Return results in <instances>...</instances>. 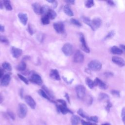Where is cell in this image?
Masks as SVG:
<instances>
[{
  "instance_id": "48",
  "label": "cell",
  "mask_w": 125,
  "mask_h": 125,
  "mask_svg": "<svg viewBox=\"0 0 125 125\" xmlns=\"http://www.w3.org/2000/svg\"><path fill=\"white\" fill-rule=\"evenodd\" d=\"M65 2H66L67 4H74L75 3V1L72 0H65Z\"/></svg>"
},
{
  "instance_id": "58",
  "label": "cell",
  "mask_w": 125,
  "mask_h": 125,
  "mask_svg": "<svg viewBox=\"0 0 125 125\" xmlns=\"http://www.w3.org/2000/svg\"><path fill=\"white\" fill-rule=\"evenodd\" d=\"M102 125H110V124L108 123H104V124H103Z\"/></svg>"
},
{
  "instance_id": "2",
  "label": "cell",
  "mask_w": 125,
  "mask_h": 125,
  "mask_svg": "<svg viewBox=\"0 0 125 125\" xmlns=\"http://www.w3.org/2000/svg\"><path fill=\"white\" fill-rule=\"evenodd\" d=\"M102 67V63L98 60H92L90 61L88 64V68L94 71H100Z\"/></svg>"
},
{
  "instance_id": "52",
  "label": "cell",
  "mask_w": 125,
  "mask_h": 125,
  "mask_svg": "<svg viewBox=\"0 0 125 125\" xmlns=\"http://www.w3.org/2000/svg\"><path fill=\"white\" fill-rule=\"evenodd\" d=\"M3 6H4L3 1L0 0V9H3Z\"/></svg>"
},
{
  "instance_id": "35",
  "label": "cell",
  "mask_w": 125,
  "mask_h": 125,
  "mask_svg": "<svg viewBox=\"0 0 125 125\" xmlns=\"http://www.w3.org/2000/svg\"><path fill=\"white\" fill-rule=\"evenodd\" d=\"M89 121L93 122L95 123H97L98 122V117L96 116H89L88 118L87 119Z\"/></svg>"
},
{
  "instance_id": "34",
  "label": "cell",
  "mask_w": 125,
  "mask_h": 125,
  "mask_svg": "<svg viewBox=\"0 0 125 125\" xmlns=\"http://www.w3.org/2000/svg\"><path fill=\"white\" fill-rule=\"evenodd\" d=\"M28 29L29 33L31 35H33V34H34V33L35 32V31H36L35 28L31 24H29L28 27Z\"/></svg>"
},
{
  "instance_id": "7",
  "label": "cell",
  "mask_w": 125,
  "mask_h": 125,
  "mask_svg": "<svg viewBox=\"0 0 125 125\" xmlns=\"http://www.w3.org/2000/svg\"><path fill=\"white\" fill-rule=\"evenodd\" d=\"M102 20L99 18H95L91 21V27L93 30H95L101 26Z\"/></svg>"
},
{
  "instance_id": "51",
  "label": "cell",
  "mask_w": 125,
  "mask_h": 125,
  "mask_svg": "<svg viewBox=\"0 0 125 125\" xmlns=\"http://www.w3.org/2000/svg\"><path fill=\"white\" fill-rule=\"evenodd\" d=\"M3 74H4V72L3 70L0 69V79L2 78L3 76Z\"/></svg>"
},
{
  "instance_id": "59",
  "label": "cell",
  "mask_w": 125,
  "mask_h": 125,
  "mask_svg": "<svg viewBox=\"0 0 125 125\" xmlns=\"http://www.w3.org/2000/svg\"><path fill=\"white\" fill-rule=\"evenodd\" d=\"M92 125H98L97 124H96V123H92Z\"/></svg>"
},
{
  "instance_id": "11",
  "label": "cell",
  "mask_w": 125,
  "mask_h": 125,
  "mask_svg": "<svg viewBox=\"0 0 125 125\" xmlns=\"http://www.w3.org/2000/svg\"><path fill=\"white\" fill-rule=\"evenodd\" d=\"M112 62L120 66H124L125 65V61L124 60L119 57L113 56L112 57Z\"/></svg>"
},
{
  "instance_id": "22",
  "label": "cell",
  "mask_w": 125,
  "mask_h": 125,
  "mask_svg": "<svg viewBox=\"0 0 125 125\" xmlns=\"http://www.w3.org/2000/svg\"><path fill=\"white\" fill-rule=\"evenodd\" d=\"M47 15L49 17L50 19L53 20L55 19L56 17H57V13L53 9H50L47 14Z\"/></svg>"
},
{
  "instance_id": "1",
  "label": "cell",
  "mask_w": 125,
  "mask_h": 125,
  "mask_svg": "<svg viewBox=\"0 0 125 125\" xmlns=\"http://www.w3.org/2000/svg\"><path fill=\"white\" fill-rule=\"evenodd\" d=\"M27 113V107L26 105L23 103L19 104L17 110V114L19 118L21 119L24 118L26 116Z\"/></svg>"
},
{
  "instance_id": "23",
  "label": "cell",
  "mask_w": 125,
  "mask_h": 125,
  "mask_svg": "<svg viewBox=\"0 0 125 125\" xmlns=\"http://www.w3.org/2000/svg\"><path fill=\"white\" fill-rule=\"evenodd\" d=\"M26 67V64L24 62H21L17 66V69L20 71H22L25 70Z\"/></svg>"
},
{
  "instance_id": "17",
  "label": "cell",
  "mask_w": 125,
  "mask_h": 125,
  "mask_svg": "<svg viewBox=\"0 0 125 125\" xmlns=\"http://www.w3.org/2000/svg\"><path fill=\"white\" fill-rule=\"evenodd\" d=\"M50 77L55 80L59 81L61 80L58 71L57 69H51L50 72Z\"/></svg>"
},
{
  "instance_id": "12",
  "label": "cell",
  "mask_w": 125,
  "mask_h": 125,
  "mask_svg": "<svg viewBox=\"0 0 125 125\" xmlns=\"http://www.w3.org/2000/svg\"><path fill=\"white\" fill-rule=\"evenodd\" d=\"M11 80V76L9 74H6L3 76L0 81V84L3 86H7Z\"/></svg>"
},
{
  "instance_id": "50",
  "label": "cell",
  "mask_w": 125,
  "mask_h": 125,
  "mask_svg": "<svg viewBox=\"0 0 125 125\" xmlns=\"http://www.w3.org/2000/svg\"><path fill=\"white\" fill-rule=\"evenodd\" d=\"M4 31V27L3 25L0 24V32H3Z\"/></svg>"
},
{
  "instance_id": "30",
  "label": "cell",
  "mask_w": 125,
  "mask_h": 125,
  "mask_svg": "<svg viewBox=\"0 0 125 125\" xmlns=\"http://www.w3.org/2000/svg\"><path fill=\"white\" fill-rule=\"evenodd\" d=\"M49 9H50V8H49V7L47 5H43L42 6L41 14L43 15V16L47 15Z\"/></svg>"
},
{
  "instance_id": "3",
  "label": "cell",
  "mask_w": 125,
  "mask_h": 125,
  "mask_svg": "<svg viewBox=\"0 0 125 125\" xmlns=\"http://www.w3.org/2000/svg\"><path fill=\"white\" fill-rule=\"evenodd\" d=\"M77 97L79 99L83 100L85 96V88L83 85H78L75 88Z\"/></svg>"
},
{
  "instance_id": "15",
  "label": "cell",
  "mask_w": 125,
  "mask_h": 125,
  "mask_svg": "<svg viewBox=\"0 0 125 125\" xmlns=\"http://www.w3.org/2000/svg\"><path fill=\"white\" fill-rule=\"evenodd\" d=\"M57 109L59 111L61 112L62 114H66L68 113H70L72 114L73 113V112L67 107V106H64L62 104L58 105Z\"/></svg>"
},
{
  "instance_id": "49",
  "label": "cell",
  "mask_w": 125,
  "mask_h": 125,
  "mask_svg": "<svg viewBox=\"0 0 125 125\" xmlns=\"http://www.w3.org/2000/svg\"><path fill=\"white\" fill-rule=\"evenodd\" d=\"M52 3V6H53V7L54 8H56L57 6V2L56 1H55V0H53V1L51 3Z\"/></svg>"
},
{
  "instance_id": "42",
  "label": "cell",
  "mask_w": 125,
  "mask_h": 125,
  "mask_svg": "<svg viewBox=\"0 0 125 125\" xmlns=\"http://www.w3.org/2000/svg\"><path fill=\"white\" fill-rule=\"evenodd\" d=\"M111 94L116 97H120V92L118 90H112L111 92Z\"/></svg>"
},
{
  "instance_id": "24",
  "label": "cell",
  "mask_w": 125,
  "mask_h": 125,
  "mask_svg": "<svg viewBox=\"0 0 125 125\" xmlns=\"http://www.w3.org/2000/svg\"><path fill=\"white\" fill-rule=\"evenodd\" d=\"M42 88V89L44 91V92L46 93V94L49 96L50 98H54V96L53 94L47 87H46L45 85H43Z\"/></svg>"
},
{
  "instance_id": "29",
  "label": "cell",
  "mask_w": 125,
  "mask_h": 125,
  "mask_svg": "<svg viewBox=\"0 0 125 125\" xmlns=\"http://www.w3.org/2000/svg\"><path fill=\"white\" fill-rule=\"evenodd\" d=\"M2 68L7 71H11L12 70V66L11 65L8 63V62H5L2 63Z\"/></svg>"
},
{
  "instance_id": "21",
  "label": "cell",
  "mask_w": 125,
  "mask_h": 125,
  "mask_svg": "<svg viewBox=\"0 0 125 125\" xmlns=\"http://www.w3.org/2000/svg\"><path fill=\"white\" fill-rule=\"evenodd\" d=\"M63 11H64V13L67 15H68V16L72 17V16H73L74 15L73 13L72 10L71 9L70 6L68 4H66V5H65L64 6V7H63Z\"/></svg>"
},
{
  "instance_id": "19",
  "label": "cell",
  "mask_w": 125,
  "mask_h": 125,
  "mask_svg": "<svg viewBox=\"0 0 125 125\" xmlns=\"http://www.w3.org/2000/svg\"><path fill=\"white\" fill-rule=\"evenodd\" d=\"M110 52L114 54L121 55L123 53V50L116 46H113L110 48Z\"/></svg>"
},
{
  "instance_id": "10",
  "label": "cell",
  "mask_w": 125,
  "mask_h": 125,
  "mask_svg": "<svg viewBox=\"0 0 125 125\" xmlns=\"http://www.w3.org/2000/svg\"><path fill=\"white\" fill-rule=\"evenodd\" d=\"M25 101L27 104L32 108V109H35L36 104L34 100L32 98V97L29 95H26L24 98Z\"/></svg>"
},
{
  "instance_id": "8",
  "label": "cell",
  "mask_w": 125,
  "mask_h": 125,
  "mask_svg": "<svg viewBox=\"0 0 125 125\" xmlns=\"http://www.w3.org/2000/svg\"><path fill=\"white\" fill-rule=\"evenodd\" d=\"M53 27L56 32L58 33H62L64 31V26L63 23L62 22L54 23Z\"/></svg>"
},
{
  "instance_id": "43",
  "label": "cell",
  "mask_w": 125,
  "mask_h": 125,
  "mask_svg": "<svg viewBox=\"0 0 125 125\" xmlns=\"http://www.w3.org/2000/svg\"><path fill=\"white\" fill-rule=\"evenodd\" d=\"M81 122L82 125H92V123H91V122H87L83 120H81Z\"/></svg>"
},
{
  "instance_id": "16",
  "label": "cell",
  "mask_w": 125,
  "mask_h": 125,
  "mask_svg": "<svg viewBox=\"0 0 125 125\" xmlns=\"http://www.w3.org/2000/svg\"><path fill=\"white\" fill-rule=\"evenodd\" d=\"M18 18L21 21V22L24 25H25L27 23V20H28V17L26 14L24 13H19L18 14Z\"/></svg>"
},
{
  "instance_id": "57",
  "label": "cell",
  "mask_w": 125,
  "mask_h": 125,
  "mask_svg": "<svg viewBox=\"0 0 125 125\" xmlns=\"http://www.w3.org/2000/svg\"><path fill=\"white\" fill-rule=\"evenodd\" d=\"M120 46V47H121V48L122 49H123V50H125V45H124L123 44H121Z\"/></svg>"
},
{
  "instance_id": "6",
  "label": "cell",
  "mask_w": 125,
  "mask_h": 125,
  "mask_svg": "<svg viewBox=\"0 0 125 125\" xmlns=\"http://www.w3.org/2000/svg\"><path fill=\"white\" fill-rule=\"evenodd\" d=\"M30 81L39 85H41L42 83V80L41 76L37 74H33L30 77Z\"/></svg>"
},
{
  "instance_id": "31",
  "label": "cell",
  "mask_w": 125,
  "mask_h": 125,
  "mask_svg": "<svg viewBox=\"0 0 125 125\" xmlns=\"http://www.w3.org/2000/svg\"><path fill=\"white\" fill-rule=\"evenodd\" d=\"M38 92V93L39 94V95H40L43 98H44L49 101L51 100L50 98L49 97V96L46 94V93L44 92V91L43 89H39Z\"/></svg>"
},
{
  "instance_id": "53",
  "label": "cell",
  "mask_w": 125,
  "mask_h": 125,
  "mask_svg": "<svg viewBox=\"0 0 125 125\" xmlns=\"http://www.w3.org/2000/svg\"><path fill=\"white\" fill-rule=\"evenodd\" d=\"M105 75H106V76H112L113 75V73H111V72H106L105 73Z\"/></svg>"
},
{
  "instance_id": "4",
  "label": "cell",
  "mask_w": 125,
  "mask_h": 125,
  "mask_svg": "<svg viewBox=\"0 0 125 125\" xmlns=\"http://www.w3.org/2000/svg\"><path fill=\"white\" fill-rule=\"evenodd\" d=\"M62 51L66 56H70L73 52V46L69 43H65L62 47Z\"/></svg>"
},
{
  "instance_id": "33",
  "label": "cell",
  "mask_w": 125,
  "mask_h": 125,
  "mask_svg": "<svg viewBox=\"0 0 125 125\" xmlns=\"http://www.w3.org/2000/svg\"><path fill=\"white\" fill-rule=\"evenodd\" d=\"M82 19L85 24L89 26L90 28L91 27V21L88 18L85 17H83L82 18Z\"/></svg>"
},
{
  "instance_id": "40",
  "label": "cell",
  "mask_w": 125,
  "mask_h": 125,
  "mask_svg": "<svg viewBox=\"0 0 125 125\" xmlns=\"http://www.w3.org/2000/svg\"><path fill=\"white\" fill-rule=\"evenodd\" d=\"M18 77H19V78L23 82H24V83H25V84H28V81L24 77V76H23L22 75H21V74H18Z\"/></svg>"
},
{
  "instance_id": "20",
  "label": "cell",
  "mask_w": 125,
  "mask_h": 125,
  "mask_svg": "<svg viewBox=\"0 0 125 125\" xmlns=\"http://www.w3.org/2000/svg\"><path fill=\"white\" fill-rule=\"evenodd\" d=\"M80 118L76 115H73L71 118V125H78L80 121H81Z\"/></svg>"
},
{
  "instance_id": "28",
  "label": "cell",
  "mask_w": 125,
  "mask_h": 125,
  "mask_svg": "<svg viewBox=\"0 0 125 125\" xmlns=\"http://www.w3.org/2000/svg\"><path fill=\"white\" fill-rule=\"evenodd\" d=\"M3 4L7 10L11 11L12 10V7L11 5L10 1L8 0H5L3 1Z\"/></svg>"
},
{
  "instance_id": "36",
  "label": "cell",
  "mask_w": 125,
  "mask_h": 125,
  "mask_svg": "<svg viewBox=\"0 0 125 125\" xmlns=\"http://www.w3.org/2000/svg\"><path fill=\"white\" fill-rule=\"evenodd\" d=\"M94 4V2L92 0H88L85 1V6L87 8H90L92 7Z\"/></svg>"
},
{
  "instance_id": "25",
  "label": "cell",
  "mask_w": 125,
  "mask_h": 125,
  "mask_svg": "<svg viewBox=\"0 0 125 125\" xmlns=\"http://www.w3.org/2000/svg\"><path fill=\"white\" fill-rule=\"evenodd\" d=\"M41 21L43 24L47 25L50 22V19L47 15H44L41 19Z\"/></svg>"
},
{
  "instance_id": "54",
  "label": "cell",
  "mask_w": 125,
  "mask_h": 125,
  "mask_svg": "<svg viewBox=\"0 0 125 125\" xmlns=\"http://www.w3.org/2000/svg\"><path fill=\"white\" fill-rule=\"evenodd\" d=\"M107 3L109 4V5H113L114 4V2L113 1H111V0H108L107 1Z\"/></svg>"
},
{
  "instance_id": "32",
  "label": "cell",
  "mask_w": 125,
  "mask_h": 125,
  "mask_svg": "<svg viewBox=\"0 0 125 125\" xmlns=\"http://www.w3.org/2000/svg\"><path fill=\"white\" fill-rule=\"evenodd\" d=\"M109 99V96L105 94V93H101L99 95V97H98V100L99 101H103L104 100H107Z\"/></svg>"
},
{
  "instance_id": "38",
  "label": "cell",
  "mask_w": 125,
  "mask_h": 125,
  "mask_svg": "<svg viewBox=\"0 0 125 125\" xmlns=\"http://www.w3.org/2000/svg\"><path fill=\"white\" fill-rule=\"evenodd\" d=\"M121 118L124 125H125V107H124L122 109Z\"/></svg>"
},
{
  "instance_id": "27",
  "label": "cell",
  "mask_w": 125,
  "mask_h": 125,
  "mask_svg": "<svg viewBox=\"0 0 125 125\" xmlns=\"http://www.w3.org/2000/svg\"><path fill=\"white\" fill-rule=\"evenodd\" d=\"M85 83L90 88H93L95 85L94 82L89 78H86L85 79Z\"/></svg>"
},
{
  "instance_id": "56",
  "label": "cell",
  "mask_w": 125,
  "mask_h": 125,
  "mask_svg": "<svg viewBox=\"0 0 125 125\" xmlns=\"http://www.w3.org/2000/svg\"><path fill=\"white\" fill-rule=\"evenodd\" d=\"M3 97H2V96L0 94V104L2 102V101H3Z\"/></svg>"
},
{
  "instance_id": "13",
  "label": "cell",
  "mask_w": 125,
  "mask_h": 125,
  "mask_svg": "<svg viewBox=\"0 0 125 125\" xmlns=\"http://www.w3.org/2000/svg\"><path fill=\"white\" fill-rule=\"evenodd\" d=\"M22 50L18 48H16L15 47H12L11 48V53L12 54V56L14 58H18L19 57H20L22 54Z\"/></svg>"
},
{
  "instance_id": "39",
  "label": "cell",
  "mask_w": 125,
  "mask_h": 125,
  "mask_svg": "<svg viewBox=\"0 0 125 125\" xmlns=\"http://www.w3.org/2000/svg\"><path fill=\"white\" fill-rule=\"evenodd\" d=\"M0 42L4 43H8L9 42L8 39L4 36L0 35Z\"/></svg>"
},
{
  "instance_id": "37",
  "label": "cell",
  "mask_w": 125,
  "mask_h": 125,
  "mask_svg": "<svg viewBox=\"0 0 125 125\" xmlns=\"http://www.w3.org/2000/svg\"><path fill=\"white\" fill-rule=\"evenodd\" d=\"M70 22L71 23H72L74 25H76L77 26H81L82 25L81 23L79 22V21H78V20H77L76 19H74V18H72L70 19Z\"/></svg>"
},
{
  "instance_id": "55",
  "label": "cell",
  "mask_w": 125,
  "mask_h": 125,
  "mask_svg": "<svg viewBox=\"0 0 125 125\" xmlns=\"http://www.w3.org/2000/svg\"><path fill=\"white\" fill-rule=\"evenodd\" d=\"M65 97L66 98V99H67V101H68V102L69 103H70V100H69V96H68V95L67 94V93H66L65 94Z\"/></svg>"
},
{
  "instance_id": "5",
  "label": "cell",
  "mask_w": 125,
  "mask_h": 125,
  "mask_svg": "<svg viewBox=\"0 0 125 125\" xmlns=\"http://www.w3.org/2000/svg\"><path fill=\"white\" fill-rule=\"evenodd\" d=\"M84 60V55L80 50H77L74 56V61L76 63H82Z\"/></svg>"
},
{
  "instance_id": "18",
  "label": "cell",
  "mask_w": 125,
  "mask_h": 125,
  "mask_svg": "<svg viewBox=\"0 0 125 125\" xmlns=\"http://www.w3.org/2000/svg\"><path fill=\"white\" fill-rule=\"evenodd\" d=\"M32 7L34 12L38 15L41 14L42 6L38 2H34L32 4Z\"/></svg>"
},
{
  "instance_id": "44",
  "label": "cell",
  "mask_w": 125,
  "mask_h": 125,
  "mask_svg": "<svg viewBox=\"0 0 125 125\" xmlns=\"http://www.w3.org/2000/svg\"><path fill=\"white\" fill-rule=\"evenodd\" d=\"M37 38L39 42H42V41L43 40V35H42V34L40 33V34H39L38 35Z\"/></svg>"
},
{
  "instance_id": "47",
  "label": "cell",
  "mask_w": 125,
  "mask_h": 125,
  "mask_svg": "<svg viewBox=\"0 0 125 125\" xmlns=\"http://www.w3.org/2000/svg\"><path fill=\"white\" fill-rule=\"evenodd\" d=\"M57 102L61 103V104L64 105V106H67L66 105V103L65 102V101L63 100H62V99H58L57 100Z\"/></svg>"
},
{
  "instance_id": "45",
  "label": "cell",
  "mask_w": 125,
  "mask_h": 125,
  "mask_svg": "<svg viewBox=\"0 0 125 125\" xmlns=\"http://www.w3.org/2000/svg\"><path fill=\"white\" fill-rule=\"evenodd\" d=\"M7 114L8 115V116L13 120H15V115L11 111H9L7 112Z\"/></svg>"
},
{
  "instance_id": "26",
  "label": "cell",
  "mask_w": 125,
  "mask_h": 125,
  "mask_svg": "<svg viewBox=\"0 0 125 125\" xmlns=\"http://www.w3.org/2000/svg\"><path fill=\"white\" fill-rule=\"evenodd\" d=\"M77 113L82 117H83V118H85L86 119H87L88 118V117H89L82 109L80 108L78 111H77Z\"/></svg>"
},
{
  "instance_id": "14",
  "label": "cell",
  "mask_w": 125,
  "mask_h": 125,
  "mask_svg": "<svg viewBox=\"0 0 125 125\" xmlns=\"http://www.w3.org/2000/svg\"><path fill=\"white\" fill-rule=\"evenodd\" d=\"M94 82L95 85L98 86L101 89H106L107 88V85L98 78H96L94 80Z\"/></svg>"
},
{
  "instance_id": "41",
  "label": "cell",
  "mask_w": 125,
  "mask_h": 125,
  "mask_svg": "<svg viewBox=\"0 0 125 125\" xmlns=\"http://www.w3.org/2000/svg\"><path fill=\"white\" fill-rule=\"evenodd\" d=\"M112 104L110 102V101H107V104H106V105L105 106V109L107 111V112H109V111H110V109L111 108V107H112Z\"/></svg>"
},
{
  "instance_id": "46",
  "label": "cell",
  "mask_w": 125,
  "mask_h": 125,
  "mask_svg": "<svg viewBox=\"0 0 125 125\" xmlns=\"http://www.w3.org/2000/svg\"><path fill=\"white\" fill-rule=\"evenodd\" d=\"M114 35V31H112L111 32H110L105 37V39H109V38H110L111 37H112V36H113Z\"/></svg>"
},
{
  "instance_id": "9",
  "label": "cell",
  "mask_w": 125,
  "mask_h": 125,
  "mask_svg": "<svg viewBox=\"0 0 125 125\" xmlns=\"http://www.w3.org/2000/svg\"><path fill=\"white\" fill-rule=\"evenodd\" d=\"M80 42L81 43V46H82V49L86 53H89L90 52V49L87 46L86 44V42H85L84 37L83 35L82 34H80Z\"/></svg>"
}]
</instances>
